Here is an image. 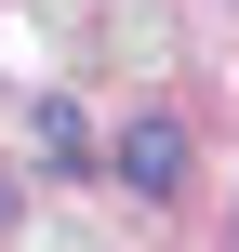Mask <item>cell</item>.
<instances>
[{
	"instance_id": "cell-2",
	"label": "cell",
	"mask_w": 239,
	"mask_h": 252,
	"mask_svg": "<svg viewBox=\"0 0 239 252\" xmlns=\"http://www.w3.org/2000/svg\"><path fill=\"white\" fill-rule=\"evenodd\" d=\"M0 213H13V186H0Z\"/></svg>"
},
{
	"instance_id": "cell-1",
	"label": "cell",
	"mask_w": 239,
	"mask_h": 252,
	"mask_svg": "<svg viewBox=\"0 0 239 252\" xmlns=\"http://www.w3.org/2000/svg\"><path fill=\"white\" fill-rule=\"evenodd\" d=\"M120 173H133V199H173L186 186V120H133L120 133Z\"/></svg>"
}]
</instances>
